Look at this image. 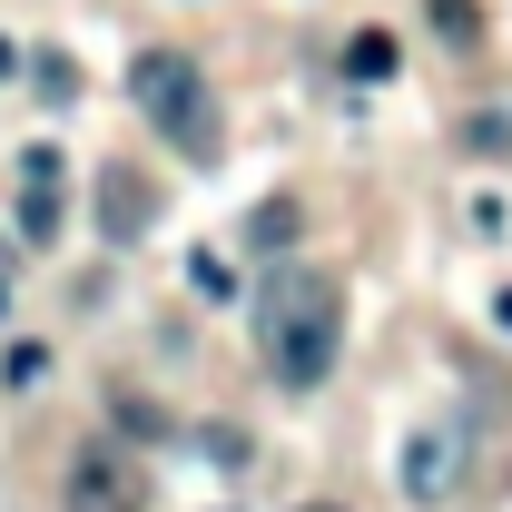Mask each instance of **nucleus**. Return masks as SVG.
I'll return each mask as SVG.
<instances>
[{"instance_id":"obj_13","label":"nucleus","mask_w":512,"mask_h":512,"mask_svg":"<svg viewBox=\"0 0 512 512\" xmlns=\"http://www.w3.org/2000/svg\"><path fill=\"white\" fill-rule=\"evenodd\" d=\"M50 375V345H10V384H40Z\"/></svg>"},{"instance_id":"obj_8","label":"nucleus","mask_w":512,"mask_h":512,"mask_svg":"<svg viewBox=\"0 0 512 512\" xmlns=\"http://www.w3.org/2000/svg\"><path fill=\"white\" fill-rule=\"evenodd\" d=\"M296 227H306V217H296V197H266V207L247 217V247H256V256H286Z\"/></svg>"},{"instance_id":"obj_11","label":"nucleus","mask_w":512,"mask_h":512,"mask_svg":"<svg viewBox=\"0 0 512 512\" xmlns=\"http://www.w3.org/2000/svg\"><path fill=\"white\" fill-rule=\"evenodd\" d=\"M109 414H119L128 434H168V414H158L148 394H128V384H119V394H109Z\"/></svg>"},{"instance_id":"obj_14","label":"nucleus","mask_w":512,"mask_h":512,"mask_svg":"<svg viewBox=\"0 0 512 512\" xmlns=\"http://www.w3.org/2000/svg\"><path fill=\"white\" fill-rule=\"evenodd\" d=\"M30 69H40V89H50V99H79V69H69V60H30Z\"/></svg>"},{"instance_id":"obj_16","label":"nucleus","mask_w":512,"mask_h":512,"mask_svg":"<svg viewBox=\"0 0 512 512\" xmlns=\"http://www.w3.org/2000/svg\"><path fill=\"white\" fill-rule=\"evenodd\" d=\"M10 69H20V50H10V40H0V79H10Z\"/></svg>"},{"instance_id":"obj_6","label":"nucleus","mask_w":512,"mask_h":512,"mask_svg":"<svg viewBox=\"0 0 512 512\" xmlns=\"http://www.w3.org/2000/svg\"><path fill=\"white\" fill-rule=\"evenodd\" d=\"M444 483H453V444L444 434H414V444H404V493H414V503H444Z\"/></svg>"},{"instance_id":"obj_18","label":"nucleus","mask_w":512,"mask_h":512,"mask_svg":"<svg viewBox=\"0 0 512 512\" xmlns=\"http://www.w3.org/2000/svg\"><path fill=\"white\" fill-rule=\"evenodd\" d=\"M306 512H335V503H306Z\"/></svg>"},{"instance_id":"obj_12","label":"nucleus","mask_w":512,"mask_h":512,"mask_svg":"<svg viewBox=\"0 0 512 512\" xmlns=\"http://www.w3.org/2000/svg\"><path fill=\"white\" fill-rule=\"evenodd\" d=\"M424 10H434V30H444V40H473V30H483V20H473V0H424Z\"/></svg>"},{"instance_id":"obj_9","label":"nucleus","mask_w":512,"mask_h":512,"mask_svg":"<svg viewBox=\"0 0 512 512\" xmlns=\"http://www.w3.org/2000/svg\"><path fill=\"white\" fill-rule=\"evenodd\" d=\"M188 286H197V296H217V306H227V296H237V266H227L217 247H197V256H188Z\"/></svg>"},{"instance_id":"obj_7","label":"nucleus","mask_w":512,"mask_h":512,"mask_svg":"<svg viewBox=\"0 0 512 512\" xmlns=\"http://www.w3.org/2000/svg\"><path fill=\"white\" fill-rule=\"evenodd\" d=\"M345 79H355V89L394 79V30H355V40H345Z\"/></svg>"},{"instance_id":"obj_17","label":"nucleus","mask_w":512,"mask_h":512,"mask_svg":"<svg viewBox=\"0 0 512 512\" xmlns=\"http://www.w3.org/2000/svg\"><path fill=\"white\" fill-rule=\"evenodd\" d=\"M0 276H10V237H0Z\"/></svg>"},{"instance_id":"obj_4","label":"nucleus","mask_w":512,"mask_h":512,"mask_svg":"<svg viewBox=\"0 0 512 512\" xmlns=\"http://www.w3.org/2000/svg\"><path fill=\"white\" fill-rule=\"evenodd\" d=\"M20 247H50L60 237V148H30L20 158V227H10Z\"/></svg>"},{"instance_id":"obj_1","label":"nucleus","mask_w":512,"mask_h":512,"mask_svg":"<svg viewBox=\"0 0 512 512\" xmlns=\"http://www.w3.org/2000/svg\"><path fill=\"white\" fill-rule=\"evenodd\" d=\"M256 345H266V365H276L286 394H316L335 375V355H345V296H335V276H316V266L276 276L266 306H256Z\"/></svg>"},{"instance_id":"obj_2","label":"nucleus","mask_w":512,"mask_h":512,"mask_svg":"<svg viewBox=\"0 0 512 512\" xmlns=\"http://www.w3.org/2000/svg\"><path fill=\"white\" fill-rule=\"evenodd\" d=\"M128 99H138V119L158 128L178 158H197V168L217 158V138H227L217 128V89H207V69L188 50H138L128 60Z\"/></svg>"},{"instance_id":"obj_5","label":"nucleus","mask_w":512,"mask_h":512,"mask_svg":"<svg viewBox=\"0 0 512 512\" xmlns=\"http://www.w3.org/2000/svg\"><path fill=\"white\" fill-rule=\"evenodd\" d=\"M148 217H158V188H148L138 168H109V178H99V237H109V247H138Z\"/></svg>"},{"instance_id":"obj_3","label":"nucleus","mask_w":512,"mask_h":512,"mask_svg":"<svg viewBox=\"0 0 512 512\" xmlns=\"http://www.w3.org/2000/svg\"><path fill=\"white\" fill-rule=\"evenodd\" d=\"M60 503L69 512H148V473H138V453H119V444H79L60 463Z\"/></svg>"},{"instance_id":"obj_15","label":"nucleus","mask_w":512,"mask_h":512,"mask_svg":"<svg viewBox=\"0 0 512 512\" xmlns=\"http://www.w3.org/2000/svg\"><path fill=\"white\" fill-rule=\"evenodd\" d=\"M493 316H503V335H512V286H503V296H493Z\"/></svg>"},{"instance_id":"obj_10","label":"nucleus","mask_w":512,"mask_h":512,"mask_svg":"<svg viewBox=\"0 0 512 512\" xmlns=\"http://www.w3.org/2000/svg\"><path fill=\"white\" fill-rule=\"evenodd\" d=\"M463 148H473V158H512V119H503V109L463 119Z\"/></svg>"}]
</instances>
